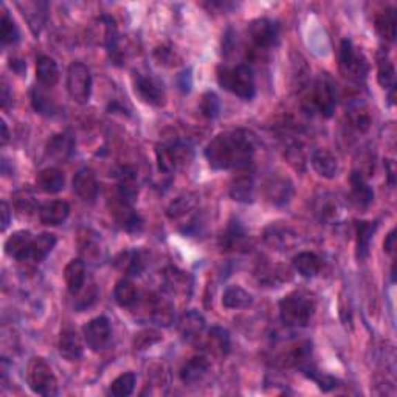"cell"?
Segmentation results:
<instances>
[{
  "mask_svg": "<svg viewBox=\"0 0 397 397\" xmlns=\"http://www.w3.org/2000/svg\"><path fill=\"white\" fill-rule=\"evenodd\" d=\"M255 154V138L247 130H230L213 138L205 157L214 169H235L250 165Z\"/></svg>",
  "mask_w": 397,
  "mask_h": 397,
  "instance_id": "1",
  "label": "cell"
},
{
  "mask_svg": "<svg viewBox=\"0 0 397 397\" xmlns=\"http://www.w3.org/2000/svg\"><path fill=\"white\" fill-rule=\"evenodd\" d=\"M315 312V302L304 292H293L280 302L282 323L289 327H304Z\"/></svg>",
  "mask_w": 397,
  "mask_h": 397,
  "instance_id": "2",
  "label": "cell"
},
{
  "mask_svg": "<svg viewBox=\"0 0 397 397\" xmlns=\"http://www.w3.org/2000/svg\"><path fill=\"white\" fill-rule=\"evenodd\" d=\"M217 81L220 87L235 93L239 98L251 99L255 97V78L249 66L219 68Z\"/></svg>",
  "mask_w": 397,
  "mask_h": 397,
  "instance_id": "3",
  "label": "cell"
},
{
  "mask_svg": "<svg viewBox=\"0 0 397 397\" xmlns=\"http://www.w3.org/2000/svg\"><path fill=\"white\" fill-rule=\"evenodd\" d=\"M27 382L31 391L41 396L58 394V380L53 374L50 365L41 357H33L27 367Z\"/></svg>",
  "mask_w": 397,
  "mask_h": 397,
  "instance_id": "4",
  "label": "cell"
},
{
  "mask_svg": "<svg viewBox=\"0 0 397 397\" xmlns=\"http://www.w3.org/2000/svg\"><path fill=\"white\" fill-rule=\"evenodd\" d=\"M307 110L318 112L321 117L329 118L336 110V92L327 77H320L315 81L309 98L304 101Z\"/></svg>",
  "mask_w": 397,
  "mask_h": 397,
  "instance_id": "5",
  "label": "cell"
},
{
  "mask_svg": "<svg viewBox=\"0 0 397 397\" xmlns=\"http://www.w3.org/2000/svg\"><path fill=\"white\" fill-rule=\"evenodd\" d=\"M338 61L340 70H342L345 78L351 81H360L367 78L368 61L362 52H358V48H356L351 41L345 39L342 42Z\"/></svg>",
  "mask_w": 397,
  "mask_h": 397,
  "instance_id": "6",
  "label": "cell"
},
{
  "mask_svg": "<svg viewBox=\"0 0 397 397\" xmlns=\"http://www.w3.org/2000/svg\"><path fill=\"white\" fill-rule=\"evenodd\" d=\"M68 95L78 104H86L92 92V75L84 64L73 62L67 70Z\"/></svg>",
  "mask_w": 397,
  "mask_h": 397,
  "instance_id": "7",
  "label": "cell"
},
{
  "mask_svg": "<svg viewBox=\"0 0 397 397\" xmlns=\"http://www.w3.org/2000/svg\"><path fill=\"white\" fill-rule=\"evenodd\" d=\"M155 155L160 171L173 173L180 165H185V163L190 160L191 149L185 146V144H182L180 142L163 143L157 146Z\"/></svg>",
  "mask_w": 397,
  "mask_h": 397,
  "instance_id": "8",
  "label": "cell"
},
{
  "mask_svg": "<svg viewBox=\"0 0 397 397\" xmlns=\"http://www.w3.org/2000/svg\"><path fill=\"white\" fill-rule=\"evenodd\" d=\"M249 35H250L251 42H253L260 50L272 48L276 46V43H278L280 27H278V23L270 21V19L261 17L250 23Z\"/></svg>",
  "mask_w": 397,
  "mask_h": 397,
  "instance_id": "9",
  "label": "cell"
},
{
  "mask_svg": "<svg viewBox=\"0 0 397 397\" xmlns=\"http://www.w3.org/2000/svg\"><path fill=\"white\" fill-rule=\"evenodd\" d=\"M134 87L144 103L153 106H163L166 99L165 87H163L162 81L157 79L153 75H142L137 73L134 78Z\"/></svg>",
  "mask_w": 397,
  "mask_h": 397,
  "instance_id": "10",
  "label": "cell"
},
{
  "mask_svg": "<svg viewBox=\"0 0 397 397\" xmlns=\"http://www.w3.org/2000/svg\"><path fill=\"white\" fill-rule=\"evenodd\" d=\"M84 340L92 351H103L110 340V323L106 317H97L90 320L83 327Z\"/></svg>",
  "mask_w": 397,
  "mask_h": 397,
  "instance_id": "11",
  "label": "cell"
},
{
  "mask_svg": "<svg viewBox=\"0 0 397 397\" xmlns=\"http://www.w3.org/2000/svg\"><path fill=\"white\" fill-rule=\"evenodd\" d=\"M110 214L115 219V222L122 226L123 230L129 233L140 231L143 226V220L138 216L137 211H134L132 204L126 202L122 197H115L110 204Z\"/></svg>",
  "mask_w": 397,
  "mask_h": 397,
  "instance_id": "12",
  "label": "cell"
},
{
  "mask_svg": "<svg viewBox=\"0 0 397 397\" xmlns=\"http://www.w3.org/2000/svg\"><path fill=\"white\" fill-rule=\"evenodd\" d=\"M72 184H73V191L84 202H90L92 204V202H95V199L98 197L99 186L92 169L89 168L79 169V171L75 174Z\"/></svg>",
  "mask_w": 397,
  "mask_h": 397,
  "instance_id": "13",
  "label": "cell"
},
{
  "mask_svg": "<svg viewBox=\"0 0 397 397\" xmlns=\"http://www.w3.org/2000/svg\"><path fill=\"white\" fill-rule=\"evenodd\" d=\"M293 194L292 182L282 175H272L266 184V197L273 205H284Z\"/></svg>",
  "mask_w": 397,
  "mask_h": 397,
  "instance_id": "14",
  "label": "cell"
},
{
  "mask_svg": "<svg viewBox=\"0 0 397 397\" xmlns=\"http://www.w3.org/2000/svg\"><path fill=\"white\" fill-rule=\"evenodd\" d=\"M33 239L35 238L31 236L30 231L21 230V231L12 233V235L6 239V242H5V253L19 261L28 260Z\"/></svg>",
  "mask_w": 397,
  "mask_h": 397,
  "instance_id": "15",
  "label": "cell"
},
{
  "mask_svg": "<svg viewBox=\"0 0 397 397\" xmlns=\"http://www.w3.org/2000/svg\"><path fill=\"white\" fill-rule=\"evenodd\" d=\"M205 329V318L197 311H188L179 320V332L186 342H196Z\"/></svg>",
  "mask_w": 397,
  "mask_h": 397,
  "instance_id": "16",
  "label": "cell"
},
{
  "mask_svg": "<svg viewBox=\"0 0 397 397\" xmlns=\"http://www.w3.org/2000/svg\"><path fill=\"white\" fill-rule=\"evenodd\" d=\"M264 238L270 247L276 250H291L297 244V235L289 226L282 225H270Z\"/></svg>",
  "mask_w": 397,
  "mask_h": 397,
  "instance_id": "17",
  "label": "cell"
},
{
  "mask_svg": "<svg viewBox=\"0 0 397 397\" xmlns=\"http://www.w3.org/2000/svg\"><path fill=\"white\" fill-rule=\"evenodd\" d=\"M70 214V206L64 200H53L42 205L39 210V219L43 225H61Z\"/></svg>",
  "mask_w": 397,
  "mask_h": 397,
  "instance_id": "18",
  "label": "cell"
},
{
  "mask_svg": "<svg viewBox=\"0 0 397 397\" xmlns=\"http://www.w3.org/2000/svg\"><path fill=\"white\" fill-rule=\"evenodd\" d=\"M312 168L325 179H333L338 171V160L329 149H317L312 154Z\"/></svg>",
  "mask_w": 397,
  "mask_h": 397,
  "instance_id": "19",
  "label": "cell"
},
{
  "mask_svg": "<svg viewBox=\"0 0 397 397\" xmlns=\"http://www.w3.org/2000/svg\"><path fill=\"white\" fill-rule=\"evenodd\" d=\"M351 200L358 208H367L374 200V193L362 173L354 171L351 175Z\"/></svg>",
  "mask_w": 397,
  "mask_h": 397,
  "instance_id": "20",
  "label": "cell"
},
{
  "mask_svg": "<svg viewBox=\"0 0 397 397\" xmlns=\"http://www.w3.org/2000/svg\"><path fill=\"white\" fill-rule=\"evenodd\" d=\"M59 354L68 362L79 360L83 357V343L81 338L73 329H64L59 337Z\"/></svg>",
  "mask_w": 397,
  "mask_h": 397,
  "instance_id": "21",
  "label": "cell"
},
{
  "mask_svg": "<svg viewBox=\"0 0 397 397\" xmlns=\"http://www.w3.org/2000/svg\"><path fill=\"white\" fill-rule=\"evenodd\" d=\"M208 368H210V363L205 357H193L188 360L184 368L180 371V379L186 385H197L208 373Z\"/></svg>",
  "mask_w": 397,
  "mask_h": 397,
  "instance_id": "22",
  "label": "cell"
},
{
  "mask_svg": "<svg viewBox=\"0 0 397 397\" xmlns=\"http://www.w3.org/2000/svg\"><path fill=\"white\" fill-rule=\"evenodd\" d=\"M149 317L159 326H171L174 321V306L171 301L162 297L149 300Z\"/></svg>",
  "mask_w": 397,
  "mask_h": 397,
  "instance_id": "23",
  "label": "cell"
},
{
  "mask_svg": "<svg viewBox=\"0 0 397 397\" xmlns=\"http://www.w3.org/2000/svg\"><path fill=\"white\" fill-rule=\"evenodd\" d=\"M75 140L70 134H58L50 138L47 143V155L50 159L64 162L73 153Z\"/></svg>",
  "mask_w": 397,
  "mask_h": 397,
  "instance_id": "24",
  "label": "cell"
},
{
  "mask_svg": "<svg viewBox=\"0 0 397 397\" xmlns=\"http://www.w3.org/2000/svg\"><path fill=\"white\" fill-rule=\"evenodd\" d=\"M220 247L225 251H239L247 247V233L239 222H231L220 236Z\"/></svg>",
  "mask_w": 397,
  "mask_h": 397,
  "instance_id": "25",
  "label": "cell"
},
{
  "mask_svg": "<svg viewBox=\"0 0 397 397\" xmlns=\"http://www.w3.org/2000/svg\"><path fill=\"white\" fill-rule=\"evenodd\" d=\"M230 196L233 200L242 202V204H249L253 202L255 197V182L250 174H241L231 182L230 186Z\"/></svg>",
  "mask_w": 397,
  "mask_h": 397,
  "instance_id": "26",
  "label": "cell"
},
{
  "mask_svg": "<svg viewBox=\"0 0 397 397\" xmlns=\"http://www.w3.org/2000/svg\"><path fill=\"white\" fill-rule=\"evenodd\" d=\"M64 280L68 292L72 295H78L84 287L86 281V266L83 261L73 260L67 264V267L64 270Z\"/></svg>",
  "mask_w": 397,
  "mask_h": 397,
  "instance_id": "27",
  "label": "cell"
},
{
  "mask_svg": "<svg viewBox=\"0 0 397 397\" xmlns=\"http://www.w3.org/2000/svg\"><path fill=\"white\" fill-rule=\"evenodd\" d=\"M36 182H37V186H39L41 190L47 194L59 193L64 190V185H66L64 174H62L59 169H55V168L42 169V171L37 174Z\"/></svg>",
  "mask_w": 397,
  "mask_h": 397,
  "instance_id": "28",
  "label": "cell"
},
{
  "mask_svg": "<svg viewBox=\"0 0 397 397\" xmlns=\"http://www.w3.org/2000/svg\"><path fill=\"white\" fill-rule=\"evenodd\" d=\"M36 78L43 87H53L59 79L58 64L50 56H41L36 64Z\"/></svg>",
  "mask_w": 397,
  "mask_h": 397,
  "instance_id": "29",
  "label": "cell"
},
{
  "mask_svg": "<svg viewBox=\"0 0 397 397\" xmlns=\"http://www.w3.org/2000/svg\"><path fill=\"white\" fill-rule=\"evenodd\" d=\"M55 245H56L55 235H52V233H42V235L33 239L28 260L33 262H42L50 255V251L55 249Z\"/></svg>",
  "mask_w": 397,
  "mask_h": 397,
  "instance_id": "30",
  "label": "cell"
},
{
  "mask_svg": "<svg viewBox=\"0 0 397 397\" xmlns=\"http://www.w3.org/2000/svg\"><path fill=\"white\" fill-rule=\"evenodd\" d=\"M293 269L304 278H312L320 272L321 260L311 251H302L293 258Z\"/></svg>",
  "mask_w": 397,
  "mask_h": 397,
  "instance_id": "31",
  "label": "cell"
},
{
  "mask_svg": "<svg viewBox=\"0 0 397 397\" xmlns=\"http://www.w3.org/2000/svg\"><path fill=\"white\" fill-rule=\"evenodd\" d=\"M348 122L357 132H367L371 126V115L362 101H354L348 106Z\"/></svg>",
  "mask_w": 397,
  "mask_h": 397,
  "instance_id": "32",
  "label": "cell"
},
{
  "mask_svg": "<svg viewBox=\"0 0 397 397\" xmlns=\"http://www.w3.org/2000/svg\"><path fill=\"white\" fill-rule=\"evenodd\" d=\"M165 282L168 291L174 295H185L186 292H190L191 289V281L190 276L185 272H182L179 269H168L165 273Z\"/></svg>",
  "mask_w": 397,
  "mask_h": 397,
  "instance_id": "33",
  "label": "cell"
},
{
  "mask_svg": "<svg viewBox=\"0 0 397 397\" xmlns=\"http://www.w3.org/2000/svg\"><path fill=\"white\" fill-rule=\"evenodd\" d=\"M377 230L376 222H357V256L365 260L369 253V245Z\"/></svg>",
  "mask_w": 397,
  "mask_h": 397,
  "instance_id": "34",
  "label": "cell"
},
{
  "mask_svg": "<svg viewBox=\"0 0 397 397\" xmlns=\"http://www.w3.org/2000/svg\"><path fill=\"white\" fill-rule=\"evenodd\" d=\"M253 302V297L247 291H244L239 286H231L226 289L222 297V304L226 309H245L251 306Z\"/></svg>",
  "mask_w": 397,
  "mask_h": 397,
  "instance_id": "35",
  "label": "cell"
},
{
  "mask_svg": "<svg viewBox=\"0 0 397 397\" xmlns=\"http://www.w3.org/2000/svg\"><path fill=\"white\" fill-rule=\"evenodd\" d=\"M113 297L122 307H132L138 302V291L135 284L129 280H119L113 291Z\"/></svg>",
  "mask_w": 397,
  "mask_h": 397,
  "instance_id": "36",
  "label": "cell"
},
{
  "mask_svg": "<svg viewBox=\"0 0 397 397\" xmlns=\"http://www.w3.org/2000/svg\"><path fill=\"white\" fill-rule=\"evenodd\" d=\"M206 345L213 354L216 356H226L230 351V336L229 332L222 327H213V329L208 332V340Z\"/></svg>",
  "mask_w": 397,
  "mask_h": 397,
  "instance_id": "37",
  "label": "cell"
},
{
  "mask_svg": "<svg viewBox=\"0 0 397 397\" xmlns=\"http://www.w3.org/2000/svg\"><path fill=\"white\" fill-rule=\"evenodd\" d=\"M376 30L383 39L394 41L396 37V10L388 8L376 17Z\"/></svg>",
  "mask_w": 397,
  "mask_h": 397,
  "instance_id": "38",
  "label": "cell"
},
{
  "mask_svg": "<svg viewBox=\"0 0 397 397\" xmlns=\"http://www.w3.org/2000/svg\"><path fill=\"white\" fill-rule=\"evenodd\" d=\"M117 266L118 269H122L124 273L137 276L142 273L144 262L142 253H138V251H124V253L117 258Z\"/></svg>",
  "mask_w": 397,
  "mask_h": 397,
  "instance_id": "39",
  "label": "cell"
},
{
  "mask_svg": "<svg viewBox=\"0 0 397 397\" xmlns=\"http://www.w3.org/2000/svg\"><path fill=\"white\" fill-rule=\"evenodd\" d=\"M377 67H379V75H377V78H379L380 86L383 87V89H393L394 90V84H396L394 64L383 52L379 53Z\"/></svg>",
  "mask_w": 397,
  "mask_h": 397,
  "instance_id": "40",
  "label": "cell"
},
{
  "mask_svg": "<svg viewBox=\"0 0 397 397\" xmlns=\"http://www.w3.org/2000/svg\"><path fill=\"white\" fill-rule=\"evenodd\" d=\"M289 270L280 266H266L261 267L260 272H258V276H260V282L266 286H278L281 282H284L289 280Z\"/></svg>",
  "mask_w": 397,
  "mask_h": 397,
  "instance_id": "41",
  "label": "cell"
},
{
  "mask_svg": "<svg viewBox=\"0 0 397 397\" xmlns=\"http://www.w3.org/2000/svg\"><path fill=\"white\" fill-rule=\"evenodd\" d=\"M315 214L321 219V220H333L338 216V202L337 197L329 196H321L317 200V205H315Z\"/></svg>",
  "mask_w": 397,
  "mask_h": 397,
  "instance_id": "42",
  "label": "cell"
},
{
  "mask_svg": "<svg viewBox=\"0 0 397 397\" xmlns=\"http://www.w3.org/2000/svg\"><path fill=\"white\" fill-rule=\"evenodd\" d=\"M135 382H137V377L134 373H124L110 383L109 393L117 397L129 396L132 394V391H134Z\"/></svg>",
  "mask_w": 397,
  "mask_h": 397,
  "instance_id": "43",
  "label": "cell"
},
{
  "mask_svg": "<svg viewBox=\"0 0 397 397\" xmlns=\"http://www.w3.org/2000/svg\"><path fill=\"white\" fill-rule=\"evenodd\" d=\"M19 30L16 27V23L10 14L6 11H3L2 14V25H0V37H2V42L5 46L8 43H16L19 41Z\"/></svg>",
  "mask_w": 397,
  "mask_h": 397,
  "instance_id": "44",
  "label": "cell"
},
{
  "mask_svg": "<svg viewBox=\"0 0 397 397\" xmlns=\"http://www.w3.org/2000/svg\"><path fill=\"white\" fill-rule=\"evenodd\" d=\"M220 110V101L214 92H206L200 99V112L206 118H216Z\"/></svg>",
  "mask_w": 397,
  "mask_h": 397,
  "instance_id": "45",
  "label": "cell"
},
{
  "mask_svg": "<svg viewBox=\"0 0 397 397\" xmlns=\"http://www.w3.org/2000/svg\"><path fill=\"white\" fill-rule=\"evenodd\" d=\"M31 103H33L35 109L39 113H42V115H53V113L56 112L55 103L42 90L35 89L33 92H31Z\"/></svg>",
  "mask_w": 397,
  "mask_h": 397,
  "instance_id": "46",
  "label": "cell"
},
{
  "mask_svg": "<svg viewBox=\"0 0 397 397\" xmlns=\"http://www.w3.org/2000/svg\"><path fill=\"white\" fill-rule=\"evenodd\" d=\"M162 336L157 331L153 329H148V331H143L140 333H137V337L134 340V348L135 349H146L149 346H153L154 343L160 342Z\"/></svg>",
  "mask_w": 397,
  "mask_h": 397,
  "instance_id": "47",
  "label": "cell"
},
{
  "mask_svg": "<svg viewBox=\"0 0 397 397\" xmlns=\"http://www.w3.org/2000/svg\"><path fill=\"white\" fill-rule=\"evenodd\" d=\"M286 157H287L289 163H291V165L295 169H300V171H302V169H304L306 157H304V153H302V149H301V146H300L298 143H293V144H291V146L287 148Z\"/></svg>",
  "mask_w": 397,
  "mask_h": 397,
  "instance_id": "48",
  "label": "cell"
},
{
  "mask_svg": "<svg viewBox=\"0 0 397 397\" xmlns=\"http://www.w3.org/2000/svg\"><path fill=\"white\" fill-rule=\"evenodd\" d=\"M14 204H16V208L21 213H33L35 210V197H33V194L28 193V191H19L16 196H14Z\"/></svg>",
  "mask_w": 397,
  "mask_h": 397,
  "instance_id": "49",
  "label": "cell"
},
{
  "mask_svg": "<svg viewBox=\"0 0 397 397\" xmlns=\"http://www.w3.org/2000/svg\"><path fill=\"white\" fill-rule=\"evenodd\" d=\"M394 249H396V231L393 230L389 235L387 236L385 242H383V250L387 251L388 255H393L394 253Z\"/></svg>",
  "mask_w": 397,
  "mask_h": 397,
  "instance_id": "50",
  "label": "cell"
},
{
  "mask_svg": "<svg viewBox=\"0 0 397 397\" xmlns=\"http://www.w3.org/2000/svg\"><path fill=\"white\" fill-rule=\"evenodd\" d=\"M180 79H182V81H179L180 89L184 90V92H190V89H191V75H190V70L182 73Z\"/></svg>",
  "mask_w": 397,
  "mask_h": 397,
  "instance_id": "51",
  "label": "cell"
},
{
  "mask_svg": "<svg viewBox=\"0 0 397 397\" xmlns=\"http://www.w3.org/2000/svg\"><path fill=\"white\" fill-rule=\"evenodd\" d=\"M10 224V206L6 202H2V230H6Z\"/></svg>",
  "mask_w": 397,
  "mask_h": 397,
  "instance_id": "52",
  "label": "cell"
},
{
  "mask_svg": "<svg viewBox=\"0 0 397 397\" xmlns=\"http://www.w3.org/2000/svg\"><path fill=\"white\" fill-rule=\"evenodd\" d=\"M0 126H2V144L5 146L6 142H8V138H10V132H8V128H6V123L2 119V123H0Z\"/></svg>",
  "mask_w": 397,
  "mask_h": 397,
  "instance_id": "53",
  "label": "cell"
}]
</instances>
